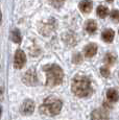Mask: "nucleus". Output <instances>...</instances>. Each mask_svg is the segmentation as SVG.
<instances>
[{
	"label": "nucleus",
	"mask_w": 119,
	"mask_h": 120,
	"mask_svg": "<svg viewBox=\"0 0 119 120\" xmlns=\"http://www.w3.org/2000/svg\"><path fill=\"white\" fill-rule=\"evenodd\" d=\"M71 90L72 93L77 97H87L92 93L90 79L84 75L75 76L71 82Z\"/></svg>",
	"instance_id": "obj_1"
},
{
	"label": "nucleus",
	"mask_w": 119,
	"mask_h": 120,
	"mask_svg": "<svg viewBox=\"0 0 119 120\" xmlns=\"http://www.w3.org/2000/svg\"><path fill=\"white\" fill-rule=\"evenodd\" d=\"M44 71L46 72V86L54 87L62 82L64 77V73L62 68L56 64H51L44 67Z\"/></svg>",
	"instance_id": "obj_2"
},
{
	"label": "nucleus",
	"mask_w": 119,
	"mask_h": 120,
	"mask_svg": "<svg viewBox=\"0 0 119 120\" xmlns=\"http://www.w3.org/2000/svg\"><path fill=\"white\" fill-rule=\"evenodd\" d=\"M62 101L56 97H47L40 107V113L47 116H56L62 110Z\"/></svg>",
	"instance_id": "obj_3"
},
{
	"label": "nucleus",
	"mask_w": 119,
	"mask_h": 120,
	"mask_svg": "<svg viewBox=\"0 0 119 120\" xmlns=\"http://www.w3.org/2000/svg\"><path fill=\"white\" fill-rule=\"evenodd\" d=\"M23 82L28 86H36L38 84V78H37V74L35 72V70L29 69L25 75L23 76Z\"/></svg>",
	"instance_id": "obj_4"
},
{
	"label": "nucleus",
	"mask_w": 119,
	"mask_h": 120,
	"mask_svg": "<svg viewBox=\"0 0 119 120\" xmlns=\"http://www.w3.org/2000/svg\"><path fill=\"white\" fill-rule=\"evenodd\" d=\"M26 62V56L22 50H17L15 53V59H14V66L17 69H21L24 66Z\"/></svg>",
	"instance_id": "obj_5"
},
{
	"label": "nucleus",
	"mask_w": 119,
	"mask_h": 120,
	"mask_svg": "<svg viewBox=\"0 0 119 120\" xmlns=\"http://www.w3.org/2000/svg\"><path fill=\"white\" fill-rule=\"evenodd\" d=\"M33 110H35V103H33V101L30 100V99L25 100L24 102L22 103L21 109H20L21 113L24 115H30L31 113L33 112Z\"/></svg>",
	"instance_id": "obj_6"
},
{
	"label": "nucleus",
	"mask_w": 119,
	"mask_h": 120,
	"mask_svg": "<svg viewBox=\"0 0 119 120\" xmlns=\"http://www.w3.org/2000/svg\"><path fill=\"white\" fill-rule=\"evenodd\" d=\"M91 120H109V115L107 111L102 109H96L92 112Z\"/></svg>",
	"instance_id": "obj_7"
},
{
	"label": "nucleus",
	"mask_w": 119,
	"mask_h": 120,
	"mask_svg": "<svg viewBox=\"0 0 119 120\" xmlns=\"http://www.w3.org/2000/svg\"><path fill=\"white\" fill-rule=\"evenodd\" d=\"M97 52V45L94 43H90L85 47L84 49V54L86 57H92L94 56Z\"/></svg>",
	"instance_id": "obj_8"
},
{
	"label": "nucleus",
	"mask_w": 119,
	"mask_h": 120,
	"mask_svg": "<svg viewBox=\"0 0 119 120\" xmlns=\"http://www.w3.org/2000/svg\"><path fill=\"white\" fill-rule=\"evenodd\" d=\"M92 2L91 0H82L78 4V8L81 10L82 13L84 14H89L92 11Z\"/></svg>",
	"instance_id": "obj_9"
},
{
	"label": "nucleus",
	"mask_w": 119,
	"mask_h": 120,
	"mask_svg": "<svg viewBox=\"0 0 119 120\" xmlns=\"http://www.w3.org/2000/svg\"><path fill=\"white\" fill-rule=\"evenodd\" d=\"M114 37H115V33L112 29H106V30L102 31L101 34V38L102 40L106 43H111L114 40Z\"/></svg>",
	"instance_id": "obj_10"
},
{
	"label": "nucleus",
	"mask_w": 119,
	"mask_h": 120,
	"mask_svg": "<svg viewBox=\"0 0 119 120\" xmlns=\"http://www.w3.org/2000/svg\"><path fill=\"white\" fill-rule=\"evenodd\" d=\"M107 98L111 102H116L119 99V95L115 89H109L107 91Z\"/></svg>",
	"instance_id": "obj_11"
},
{
	"label": "nucleus",
	"mask_w": 119,
	"mask_h": 120,
	"mask_svg": "<svg viewBox=\"0 0 119 120\" xmlns=\"http://www.w3.org/2000/svg\"><path fill=\"white\" fill-rule=\"evenodd\" d=\"M85 27H86V30L89 34H93V33H95L96 28H97V24H96V22L94 20H89V21H87Z\"/></svg>",
	"instance_id": "obj_12"
},
{
	"label": "nucleus",
	"mask_w": 119,
	"mask_h": 120,
	"mask_svg": "<svg viewBox=\"0 0 119 120\" xmlns=\"http://www.w3.org/2000/svg\"><path fill=\"white\" fill-rule=\"evenodd\" d=\"M116 60H117V57H116V55L114 53H112V52H108L106 54V56H104V63L107 64V65H114V63L116 62Z\"/></svg>",
	"instance_id": "obj_13"
},
{
	"label": "nucleus",
	"mask_w": 119,
	"mask_h": 120,
	"mask_svg": "<svg viewBox=\"0 0 119 120\" xmlns=\"http://www.w3.org/2000/svg\"><path fill=\"white\" fill-rule=\"evenodd\" d=\"M96 13H97V16L100 18H106L108 15H109V10H108L107 6L104 5H99L97 8V11H96Z\"/></svg>",
	"instance_id": "obj_14"
},
{
	"label": "nucleus",
	"mask_w": 119,
	"mask_h": 120,
	"mask_svg": "<svg viewBox=\"0 0 119 120\" xmlns=\"http://www.w3.org/2000/svg\"><path fill=\"white\" fill-rule=\"evenodd\" d=\"M12 39L15 43L19 44L21 42V34H20V31L18 29H14L13 33H12Z\"/></svg>",
	"instance_id": "obj_15"
},
{
	"label": "nucleus",
	"mask_w": 119,
	"mask_h": 120,
	"mask_svg": "<svg viewBox=\"0 0 119 120\" xmlns=\"http://www.w3.org/2000/svg\"><path fill=\"white\" fill-rule=\"evenodd\" d=\"M110 16H111V19L113 20L114 22H119V11L118 10H113L111 11V14H110Z\"/></svg>",
	"instance_id": "obj_16"
},
{
	"label": "nucleus",
	"mask_w": 119,
	"mask_h": 120,
	"mask_svg": "<svg viewBox=\"0 0 119 120\" xmlns=\"http://www.w3.org/2000/svg\"><path fill=\"white\" fill-rule=\"evenodd\" d=\"M50 3H51L52 6H54V8H61L62 5L64 4V2L66 1V0H49Z\"/></svg>",
	"instance_id": "obj_17"
},
{
	"label": "nucleus",
	"mask_w": 119,
	"mask_h": 120,
	"mask_svg": "<svg viewBox=\"0 0 119 120\" xmlns=\"http://www.w3.org/2000/svg\"><path fill=\"white\" fill-rule=\"evenodd\" d=\"M82 61H83V56L81 55V53H75V54H73L72 62H73L74 64H81Z\"/></svg>",
	"instance_id": "obj_18"
},
{
	"label": "nucleus",
	"mask_w": 119,
	"mask_h": 120,
	"mask_svg": "<svg viewBox=\"0 0 119 120\" xmlns=\"http://www.w3.org/2000/svg\"><path fill=\"white\" fill-rule=\"evenodd\" d=\"M100 74H101L104 77H108L109 74H110L109 69H108L107 67H102V68H100Z\"/></svg>",
	"instance_id": "obj_19"
},
{
	"label": "nucleus",
	"mask_w": 119,
	"mask_h": 120,
	"mask_svg": "<svg viewBox=\"0 0 119 120\" xmlns=\"http://www.w3.org/2000/svg\"><path fill=\"white\" fill-rule=\"evenodd\" d=\"M106 1H108V2H112L113 0H106Z\"/></svg>",
	"instance_id": "obj_20"
},
{
	"label": "nucleus",
	"mask_w": 119,
	"mask_h": 120,
	"mask_svg": "<svg viewBox=\"0 0 119 120\" xmlns=\"http://www.w3.org/2000/svg\"><path fill=\"white\" fill-rule=\"evenodd\" d=\"M118 34H119V30H118Z\"/></svg>",
	"instance_id": "obj_21"
}]
</instances>
